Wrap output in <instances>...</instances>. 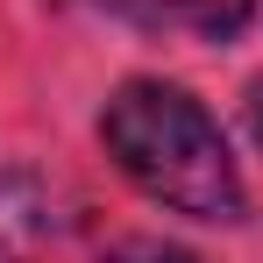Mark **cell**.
Listing matches in <instances>:
<instances>
[{"label": "cell", "instance_id": "obj_1", "mask_svg": "<svg viewBox=\"0 0 263 263\" xmlns=\"http://www.w3.org/2000/svg\"><path fill=\"white\" fill-rule=\"evenodd\" d=\"M100 142L171 214H192V220H242L249 214L242 171H235V157L220 142L214 114L185 86L128 79V86L107 100V114H100Z\"/></svg>", "mask_w": 263, "mask_h": 263}, {"label": "cell", "instance_id": "obj_2", "mask_svg": "<svg viewBox=\"0 0 263 263\" xmlns=\"http://www.w3.org/2000/svg\"><path fill=\"white\" fill-rule=\"evenodd\" d=\"M50 235V199L29 178H0V263H43Z\"/></svg>", "mask_w": 263, "mask_h": 263}, {"label": "cell", "instance_id": "obj_3", "mask_svg": "<svg viewBox=\"0 0 263 263\" xmlns=\"http://www.w3.org/2000/svg\"><path fill=\"white\" fill-rule=\"evenodd\" d=\"M114 7L149 22V29H192V36H214V43L256 14V0H114Z\"/></svg>", "mask_w": 263, "mask_h": 263}, {"label": "cell", "instance_id": "obj_4", "mask_svg": "<svg viewBox=\"0 0 263 263\" xmlns=\"http://www.w3.org/2000/svg\"><path fill=\"white\" fill-rule=\"evenodd\" d=\"M107 263H206V256H192L178 242H157V235H128V242L107 249Z\"/></svg>", "mask_w": 263, "mask_h": 263}, {"label": "cell", "instance_id": "obj_5", "mask_svg": "<svg viewBox=\"0 0 263 263\" xmlns=\"http://www.w3.org/2000/svg\"><path fill=\"white\" fill-rule=\"evenodd\" d=\"M249 128H256V142H263V79L249 86Z\"/></svg>", "mask_w": 263, "mask_h": 263}]
</instances>
